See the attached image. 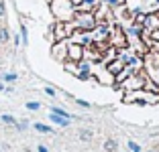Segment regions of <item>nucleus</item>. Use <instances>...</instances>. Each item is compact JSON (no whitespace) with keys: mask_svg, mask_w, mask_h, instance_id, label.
<instances>
[{"mask_svg":"<svg viewBox=\"0 0 159 152\" xmlns=\"http://www.w3.org/2000/svg\"><path fill=\"white\" fill-rule=\"evenodd\" d=\"M0 91H4V85H2V83H0Z\"/></svg>","mask_w":159,"mask_h":152,"instance_id":"nucleus-29","label":"nucleus"},{"mask_svg":"<svg viewBox=\"0 0 159 152\" xmlns=\"http://www.w3.org/2000/svg\"><path fill=\"white\" fill-rule=\"evenodd\" d=\"M20 32H23V39H25V43H27V28L23 27V28H20Z\"/></svg>","mask_w":159,"mask_h":152,"instance_id":"nucleus-26","label":"nucleus"},{"mask_svg":"<svg viewBox=\"0 0 159 152\" xmlns=\"http://www.w3.org/2000/svg\"><path fill=\"white\" fill-rule=\"evenodd\" d=\"M37 150H39V152H49V150H47V148H45V146H39V148H37Z\"/></svg>","mask_w":159,"mask_h":152,"instance_id":"nucleus-28","label":"nucleus"},{"mask_svg":"<svg viewBox=\"0 0 159 152\" xmlns=\"http://www.w3.org/2000/svg\"><path fill=\"white\" fill-rule=\"evenodd\" d=\"M27 108H29V110H39V108H41V103H37V101H29V103H27Z\"/></svg>","mask_w":159,"mask_h":152,"instance_id":"nucleus-19","label":"nucleus"},{"mask_svg":"<svg viewBox=\"0 0 159 152\" xmlns=\"http://www.w3.org/2000/svg\"><path fill=\"white\" fill-rule=\"evenodd\" d=\"M122 83H125V87L129 89V91H139V89L145 85V77H143V73H135V75H131V77H126Z\"/></svg>","mask_w":159,"mask_h":152,"instance_id":"nucleus-5","label":"nucleus"},{"mask_svg":"<svg viewBox=\"0 0 159 152\" xmlns=\"http://www.w3.org/2000/svg\"><path fill=\"white\" fill-rule=\"evenodd\" d=\"M4 79H6V81H14V79H16V75H14V73H6Z\"/></svg>","mask_w":159,"mask_h":152,"instance_id":"nucleus-23","label":"nucleus"},{"mask_svg":"<svg viewBox=\"0 0 159 152\" xmlns=\"http://www.w3.org/2000/svg\"><path fill=\"white\" fill-rule=\"evenodd\" d=\"M74 28H78L80 32H92L96 27V19H94V12L90 10H75L74 19H71Z\"/></svg>","mask_w":159,"mask_h":152,"instance_id":"nucleus-2","label":"nucleus"},{"mask_svg":"<svg viewBox=\"0 0 159 152\" xmlns=\"http://www.w3.org/2000/svg\"><path fill=\"white\" fill-rule=\"evenodd\" d=\"M108 45L112 47V49H125L126 47V32L120 27H114L112 35L108 37Z\"/></svg>","mask_w":159,"mask_h":152,"instance_id":"nucleus-3","label":"nucleus"},{"mask_svg":"<svg viewBox=\"0 0 159 152\" xmlns=\"http://www.w3.org/2000/svg\"><path fill=\"white\" fill-rule=\"evenodd\" d=\"M129 148H131V152H141V146L135 142H129Z\"/></svg>","mask_w":159,"mask_h":152,"instance_id":"nucleus-21","label":"nucleus"},{"mask_svg":"<svg viewBox=\"0 0 159 152\" xmlns=\"http://www.w3.org/2000/svg\"><path fill=\"white\" fill-rule=\"evenodd\" d=\"M51 10L59 23H71L75 12V6L71 0H51Z\"/></svg>","mask_w":159,"mask_h":152,"instance_id":"nucleus-1","label":"nucleus"},{"mask_svg":"<svg viewBox=\"0 0 159 152\" xmlns=\"http://www.w3.org/2000/svg\"><path fill=\"white\" fill-rule=\"evenodd\" d=\"M49 120H51V122H55L57 126H70V120L61 118V116H55V114H51V116H49Z\"/></svg>","mask_w":159,"mask_h":152,"instance_id":"nucleus-11","label":"nucleus"},{"mask_svg":"<svg viewBox=\"0 0 159 152\" xmlns=\"http://www.w3.org/2000/svg\"><path fill=\"white\" fill-rule=\"evenodd\" d=\"M80 140H84V142H88V140H92V130H80Z\"/></svg>","mask_w":159,"mask_h":152,"instance_id":"nucleus-13","label":"nucleus"},{"mask_svg":"<svg viewBox=\"0 0 159 152\" xmlns=\"http://www.w3.org/2000/svg\"><path fill=\"white\" fill-rule=\"evenodd\" d=\"M104 2H108L110 6H122L125 4V0H104Z\"/></svg>","mask_w":159,"mask_h":152,"instance_id":"nucleus-18","label":"nucleus"},{"mask_svg":"<svg viewBox=\"0 0 159 152\" xmlns=\"http://www.w3.org/2000/svg\"><path fill=\"white\" fill-rule=\"evenodd\" d=\"M53 55L57 57V59H67V43L59 41L55 47H53Z\"/></svg>","mask_w":159,"mask_h":152,"instance_id":"nucleus-9","label":"nucleus"},{"mask_svg":"<svg viewBox=\"0 0 159 152\" xmlns=\"http://www.w3.org/2000/svg\"><path fill=\"white\" fill-rule=\"evenodd\" d=\"M78 79L86 81V79H90V73H86V71H78Z\"/></svg>","mask_w":159,"mask_h":152,"instance_id":"nucleus-20","label":"nucleus"},{"mask_svg":"<svg viewBox=\"0 0 159 152\" xmlns=\"http://www.w3.org/2000/svg\"><path fill=\"white\" fill-rule=\"evenodd\" d=\"M71 32H74V24L71 23H57L55 28H53V35H55L57 43L67 39V37H71Z\"/></svg>","mask_w":159,"mask_h":152,"instance_id":"nucleus-4","label":"nucleus"},{"mask_svg":"<svg viewBox=\"0 0 159 152\" xmlns=\"http://www.w3.org/2000/svg\"><path fill=\"white\" fill-rule=\"evenodd\" d=\"M122 69H125V63H122L118 57H116V59H112L110 63H106V71H108L110 75H114V77H116V75L120 73Z\"/></svg>","mask_w":159,"mask_h":152,"instance_id":"nucleus-8","label":"nucleus"},{"mask_svg":"<svg viewBox=\"0 0 159 152\" xmlns=\"http://www.w3.org/2000/svg\"><path fill=\"white\" fill-rule=\"evenodd\" d=\"M66 69L67 71H78V65L75 63H66Z\"/></svg>","mask_w":159,"mask_h":152,"instance_id":"nucleus-22","label":"nucleus"},{"mask_svg":"<svg viewBox=\"0 0 159 152\" xmlns=\"http://www.w3.org/2000/svg\"><path fill=\"white\" fill-rule=\"evenodd\" d=\"M67 59L74 63H80L84 59V47L80 43H67Z\"/></svg>","mask_w":159,"mask_h":152,"instance_id":"nucleus-6","label":"nucleus"},{"mask_svg":"<svg viewBox=\"0 0 159 152\" xmlns=\"http://www.w3.org/2000/svg\"><path fill=\"white\" fill-rule=\"evenodd\" d=\"M8 41V31L6 28H0V43H6Z\"/></svg>","mask_w":159,"mask_h":152,"instance_id":"nucleus-17","label":"nucleus"},{"mask_svg":"<svg viewBox=\"0 0 159 152\" xmlns=\"http://www.w3.org/2000/svg\"><path fill=\"white\" fill-rule=\"evenodd\" d=\"M0 120L4 122V124H8V126H16V120H14L12 116H8V114H4V116H0Z\"/></svg>","mask_w":159,"mask_h":152,"instance_id":"nucleus-15","label":"nucleus"},{"mask_svg":"<svg viewBox=\"0 0 159 152\" xmlns=\"http://www.w3.org/2000/svg\"><path fill=\"white\" fill-rule=\"evenodd\" d=\"M0 16H4V2H0Z\"/></svg>","mask_w":159,"mask_h":152,"instance_id":"nucleus-27","label":"nucleus"},{"mask_svg":"<svg viewBox=\"0 0 159 152\" xmlns=\"http://www.w3.org/2000/svg\"><path fill=\"white\" fill-rule=\"evenodd\" d=\"M104 150L106 152H116L118 150V142L114 138H108L106 142H104Z\"/></svg>","mask_w":159,"mask_h":152,"instance_id":"nucleus-10","label":"nucleus"},{"mask_svg":"<svg viewBox=\"0 0 159 152\" xmlns=\"http://www.w3.org/2000/svg\"><path fill=\"white\" fill-rule=\"evenodd\" d=\"M35 130H37V132H43V134H53V130L45 124H35Z\"/></svg>","mask_w":159,"mask_h":152,"instance_id":"nucleus-14","label":"nucleus"},{"mask_svg":"<svg viewBox=\"0 0 159 152\" xmlns=\"http://www.w3.org/2000/svg\"><path fill=\"white\" fill-rule=\"evenodd\" d=\"M147 152H151V150H147Z\"/></svg>","mask_w":159,"mask_h":152,"instance_id":"nucleus-30","label":"nucleus"},{"mask_svg":"<svg viewBox=\"0 0 159 152\" xmlns=\"http://www.w3.org/2000/svg\"><path fill=\"white\" fill-rule=\"evenodd\" d=\"M143 31H147V32H157L159 31V16H157V12H147L145 14Z\"/></svg>","mask_w":159,"mask_h":152,"instance_id":"nucleus-7","label":"nucleus"},{"mask_svg":"<svg viewBox=\"0 0 159 152\" xmlns=\"http://www.w3.org/2000/svg\"><path fill=\"white\" fill-rule=\"evenodd\" d=\"M75 101H78L82 108H90V103H88V101H84V99H75Z\"/></svg>","mask_w":159,"mask_h":152,"instance_id":"nucleus-24","label":"nucleus"},{"mask_svg":"<svg viewBox=\"0 0 159 152\" xmlns=\"http://www.w3.org/2000/svg\"><path fill=\"white\" fill-rule=\"evenodd\" d=\"M45 93H47V95H55V89H53V87H45Z\"/></svg>","mask_w":159,"mask_h":152,"instance_id":"nucleus-25","label":"nucleus"},{"mask_svg":"<svg viewBox=\"0 0 159 152\" xmlns=\"http://www.w3.org/2000/svg\"><path fill=\"white\" fill-rule=\"evenodd\" d=\"M157 16H159V14H157Z\"/></svg>","mask_w":159,"mask_h":152,"instance_id":"nucleus-31","label":"nucleus"},{"mask_svg":"<svg viewBox=\"0 0 159 152\" xmlns=\"http://www.w3.org/2000/svg\"><path fill=\"white\" fill-rule=\"evenodd\" d=\"M51 114H55V116H61V118H66V120H70L71 116L67 114L66 110H61V108H51Z\"/></svg>","mask_w":159,"mask_h":152,"instance_id":"nucleus-12","label":"nucleus"},{"mask_svg":"<svg viewBox=\"0 0 159 152\" xmlns=\"http://www.w3.org/2000/svg\"><path fill=\"white\" fill-rule=\"evenodd\" d=\"M78 69H80V71H86V73H90V63H88V61H80Z\"/></svg>","mask_w":159,"mask_h":152,"instance_id":"nucleus-16","label":"nucleus"}]
</instances>
